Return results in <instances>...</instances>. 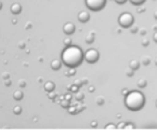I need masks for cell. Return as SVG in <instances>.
<instances>
[{"mask_svg": "<svg viewBox=\"0 0 157 140\" xmlns=\"http://www.w3.org/2000/svg\"><path fill=\"white\" fill-rule=\"evenodd\" d=\"M118 23L124 28H128V27H130L133 24V16L130 13H128V12H124L118 18Z\"/></svg>", "mask_w": 157, "mask_h": 140, "instance_id": "cell-3", "label": "cell"}, {"mask_svg": "<svg viewBox=\"0 0 157 140\" xmlns=\"http://www.w3.org/2000/svg\"><path fill=\"white\" fill-rule=\"evenodd\" d=\"M156 106H157V101H156Z\"/></svg>", "mask_w": 157, "mask_h": 140, "instance_id": "cell-27", "label": "cell"}, {"mask_svg": "<svg viewBox=\"0 0 157 140\" xmlns=\"http://www.w3.org/2000/svg\"><path fill=\"white\" fill-rule=\"evenodd\" d=\"M154 40L157 42V33H155V35H154Z\"/></svg>", "mask_w": 157, "mask_h": 140, "instance_id": "cell-21", "label": "cell"}, {"mask_svg": "<svg viewBox=\"0 0 157 140\" xmlns=\"http://www.w3.org/2000/svg\"><path fill=\"white\" fill-rule=\"evenodd\" d=\"M83 58L82 50L75 45H67L61 53V60L68 67H78L82 64Z\"/></svg>", "mask_w": 157, "mask_h": 140, "instance_id": "cell-1", "label": "cell"}, {"mask_svg": "<svg viewBox=\"0 0 157 140\" xmlns=\"http://www.w3.org/2000/svg\"><path fill=\"white\" fill-rule=\"evenodd\" d=\"M155 18H157V11H156V12H155Z\"/></svg>", "mask_w": 157, "mask_h": 140, "instance_id": "cell-25", "label": "cell"}, {"mask_svg": "<svg viewBox=\"0 0 157 140\" xmlns=\"http://www.w3.org/2000/svg\"><path fill=\"white\" fill-rule=\"evenodd\" d=\"M109 128H115V126L112 125V124H110L109 126H105V129H109Z\"/></svg>", "mask_w": 157, "mask_h": 140, "instance_id": "cell-18", "label": "cell"}, {"mask_svg": "<svg viewBox=\"0 0 157 140\" xmlns=\"http://www.w3.org/2000/svg\"><path fill=\"white\" fill-rule=\"evenodd\" d=\"M86 7L92 11H99L105 7V0H85Z\"/></svg>", "mask_w": 157, "mask_h": 140, "instance_id": "cell-4", "label": "cell"}, {"mask_svg": "<svg viewBox=\"0 0 157 140\" xmlns=\"http://www.w3.org/2000/svg\"><path fill=\"white\" fill-rule=\"evenodd\" d=\"M74 29H75V26H74L72 23H66V24L63 25V33H67V35H71V33H73Z\"/></svg>", "mask_w": 157, "mask_h": 140, "instance_id": "cell-6", "label": "cell"}, {"mask_svg": "<svg viewBox=\"0 0 157 140\" xmlns=\"http://www.w3.org/2000/svg\"><path fill=\"white\" fill-rule=\"evenodd\" d=\"M127 0H115V2H117V3H124V2H126Z\"/></svg>", "mask_w": 157, "mask_h": 140, "instance_id": "cell-17", "label": "cell"}, {"mask_svg": "<svg viewBox=\"0 0 157 140\" xmlns=\"http://www.w3.org/2000/svg\"><path fill=\"white\" fill-rule=\"evenodd\" d=\"M132 5H136V6H140V5H142V3L145 1V0H129Z\"/></svg>", "mask_w": 157, "mask_h": 140, "instance_id": "cell-12", "label": "cell"}, {"mask_svg": "<svg viewBox=\"0 0 157 140\" xmlns=\"http://www.w3.org/2000/svg\"><path fill=\"white\" fill-rule=\"evenodd\" d=\"M138 85H139V86H142V88H144V86L146 85L145 80H139V82H138Z\"/></svg>", "mask_w": 157, "mask_h": 140, "instance_id": "cell-15", "label": "cell"}, {"mask_svg": "<svg viewBox=\"0 0 157 140\" xmlns=\"http://www.w3.org/2000/svg\"><path fill=\"white\" fill-rule=\"evenodd\" d=\"M51 67L53 68L54 70H58L59 68L61 67V64L59 60H57V59H55V60H53L52 63H51Z\"/></svg>", "mask_w": 157, "mask_h": 140, "instance_id": "cell-9", "label": "cell"}, {"mask_svg": "<svg viewBox=\"0 0 157 140\" xmlns=\"http://www.w3.org/2000/svg\"><path fill=\"white\" fill-rule=\"evenodd\" d=\"M121 126H118V128H123V127H125V124H124V123H121Z\"/></svg>", "mask_w": 157, "mask_h": 140, "instance_id": "cell-20", "label": "cell"}, {"mask_svg": "<svg viewBox=\"0 0 157 140\" xmlns=\"http://www.w3.org/2000/svg\"><path fill=\"white\" fill-rule=\"evenodd\" d=\"M2 8V3H1V1H0V9Z\"/></svg>", "mask_w": 157, "mask_h": 140, "instance_id": "cell-24", "label": "cell"}, {"mask_svg": "<svg viewBox=\"0 0 157 140\" xmlns=\"http://www.w3.org/2000/svg\"><path fill=\"white\" fill-rule=\"evenodd\" d=\"M25 85H26V82H25L24 80H21V81H20V86H21V88H24Z\"/></svg>", "mask_w": 157, "mask_h": 140, "instance_id": "cell-16", "label": "cell"}, {"mask_svg": "<svg viewBox=\"0 0 157 140\" xmlns=\"http://www.w3.org/2000/svg\"><path fill=\"white\" fill-rule=\"evenodd\" d=\"M23 96H24V94H23L22 91H15L13 94V97L15 100H21V99H23Z\"/></svg>", "mask_w": 157, "mask_h": 140, "instance_id": "cell-11", "label": "cell"}, {"mask_svg": "<svg viewBox=\"0 0 157 140\" xmlns=\"http://www.w3.org/2000/svg\"><path fill=\"white\" fill-rule=\"evenodd\" d=\"M54 88H55V85L53 82H46L45 85H44V88H45L46 92H53Z\"/></svg>", "mask_w": 157, "mask_h": 140, "instance_id": "cell-10", "label": "cell"}, {"mask_svg": "<svg viewBox=\"0 0 157 140\" xmlns=\"http://www.w3.org/2000/svg\"><path fill=\"white\" fill-rule=\"evenodd\" d=\"M78 20L81 21V22L85 23V22H87V21L90 20V14H88L86 11H82V12H80V13H78Z\"/></svg>", "mask_w": 157, "mask_h": 140, "instance_id": "cell-7", "label": "cell"}, {"mask_svg": "<svg viewBox=\"0 0 157 140\" xmlns=\"http://www.w3.org/2000/svg\"><path fill=\"white\" fill-rule=\"evenodd\" d=\"M130 67L131 68L133 67V69H138V68H139V63H138L137 60L131 61V63H130Z\"/></svg>", "mask_w": 157, "mask_h": 140, "instance_id": "cell-13", "label": "cell"}, {"mask_svg": "<svg viewBox=\"0 0 157 140\" xmlns=\"http://www.w3.org/2000/svg\"><path fill=\"white\" fill-rule=\"evenodd\" d=\"M21 11H22V6L20 3H13L11 6V12L13 14H18L21 13Z\"/></svg>", "mask_w": 157, "mask_h": 140, "instance_id": "cell-8", "label": "cell"}, {"mask_svg": "<svg viewBox=\"0 0 157 140\" xmlns=\"http://www.w3.org/2000/svg\"><path fill=\"white\" fill-rule=\"evenodd\" d=\"M13 112L15 114H20L21 112H22V108H21L20 106H15V107H14V109H13Z\"/></svg>", "mask_w": 157, "mask_h": 140, "instance_id": "cell-14", "label": "cell"}, {"mask_svg": "<svg viewBox=\"0 0 157 140\" xmlns=\"http://www.w3.org/2000/svg\"><path fill=\"white\" fill-rule=\"evenodd\" d=\"M5 84H6V85H10V84H11V81H10V80H7Z\"/></svg>", "mask_w": 157, "mask_h": 140, "instance_id": "cell-19", "label": "cell"}, {"mask_svg": "<svg viewBox=\"0 0 157 140\" xmlns=\"http://www.w3.org/2000/svg\"><path fill=\"white\" fill-rule=\"evenodd\" d=\"M156 65H157V58H156Z\"/></svg>", "mask_w": 157, "mask_h": 140, "instance_id": "cell-26", "label": "cell"}, {"mask_svg": "<svg viewBox=\"0 0 157 140\" xmlns=\"http://www.w3.org/2000/svg\"><path fill=\"white\" fill-rule=\"evenodd\" d=\"M69 42H70V40H65V44H67V45L69 44Z\"/></svg>", "mask_w": 157, "mask_h": 140, "instance_id": "cell-22", "label": "cell"}, {"mask_svg": "<svg viewBox=\"0 0 157 140\" xmlns=\"http://www.w3.org/2000/svg\"><path fill=\"white\" fill-rule=\"evenodd\" d=\"M84 59L90 64L96 63V61L99 59L98 51H96L95 49H90V50L86 51V53L84 54Z\"/></svg>", "mask_w": 157, "mask_h": 140, "instance_id": "cell-5", "label": "cell"}, {"mask_svg": "<svg viewBox=\"0 0 157 140\" xmlns=\"http://www.w3.org/2000/svg\"><path fill=\"white\" fill-rule=\"evenodd\" d=\"M3 77H5V78H7V77H9V75H7V72H6L5 75H3Z\"/></svg>", "mask_w": 157, "mask_h": 140, "instance_id": "cell-23", "label": "cell"}, {"mask_svg": "<svg viewBox=\"0 0 157 140\" xmlns=\"http://www.w3.org/2000/svg\"><path fill=\"white\" fill-rule=\"evenodd\" d=\"M144 101L145 99L143 94L139 91H132L125 97V105L129 110H132V111L142 109L144 106Z\"/></svg>", "mask_w": 157, "mask_h": 140, "instance_id": "cell-2", "label": "cell"}]
</instances>
